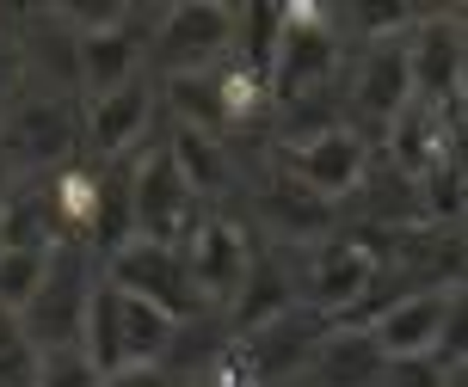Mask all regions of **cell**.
<instances>
[{
	"label": "cell",
	"instance_id": "7a4b0ae2",
	"mask_svg": "<svg viewBox=\"0 0 468 387\" xmlns=\"http://www.w3.org/2000/svg\"><path fill=\"white\" fill-rule=\"evenodd\" d=\"M346 68V37H339V13L327 6H283V44L271 62V99L290 105L303 92L339 87Z\"/></svg>",
	"mask_w": 468,
	"mask_h": 387
},
{
	"label": "cell",
	"instance_id": "52a82bcc",
	"mask_svg": "<svg viewBox=\"0 0 468 387\" xmlns=\"http://www.w3.org/2000/svg\"><path fill=\"white\" fill-rule=\"evenodd\" d=\"M80 130H87V123H74L69 99L56 87H25L13 117L0 123V154L13 160L19 173H31V166H56V173H62Z\"/></svg>",
	"mask_w": 468,
	"mask_h": 387
},
{
	"label": "cell",
	"instance_id": "ba28073f",
	"mask_svg": "<svg viewBox=\"0 0 468 387\" xmlns=\"http://www.w3.org/2000/svg\"><path fill=\"white\" fill-rule=\"evenodd\" d=\"M346 99L357 130H395V117L413 105V62H407V37H382V44H364L357 62L346 74Z\"/></svg>",
	"mask_w": 468,
	"mask_h": 387
},
{
	"label": "cell",
	"instance_id": "484cf974",
	"mask_svg": "<svg viewBox=\"0 0 468 387\" xmlns=\"http://www.w3.org/2000/svg\"><path fill=\"white\" fill-rule=\"evenodd\" d=\"M25 99V62H19V49H6L0 44V123L13 117V105Z\"/></svg>",
	"mask_w": 468,
	"mask_h": 387
},
{
	"label": "cell",
	"instance_id": "d6986e66",
	"mask_svg": "<svg viewBox=\"0 0 468 387\" xmlns=\"http://www.w3.org/2000/svg\"><path fill=\"white\" fill-rule=\"evenodd\" d=\"M265 215H271L283 234H296V240H308V234H314V240H327L321 228H327L333 204H321L308 184H296L290 173H283V179H271V191H265Z\"/></svg>",
	"mask_w": 468,
	"mask_h": 387
},
{
	"label": "cell",
	"instance_id": "ffe728a7",
	"mask_svg": "<svg viewBox=\"0 0 468 387\" xmlns=\"http://www.w3.org/2000/svg\"><path fill=\"white\" fill-rule=\"evenodd\" d=\"M49 258L56 252H31V246H0V308L6 314H25L37 289H44L49 277Z\"/></svg>",
	"mask_w": 468,
	"mask_h": 387
},
{
	"label": "cell",
	"instance_id": "d6a6232c",
	"mask_svg": "<svg viewBox=\"0 0 468 387\" xmlns=\"http://www.w3.org/2000/svg\"><path fill=\"white\" fill-rule=\"evenodd\" d=\"M240 387H247V382H240Z\"/></svg>",
	"mask_w": 468,
	"mask_h": 387
},
{
	"label": "cell",
	"instance_id": "9a60e30c",
	"mask_svg": "<svg viewBox=\"0 0 468 387\" xmlns=\"http://www.w3.org/2000/svg\"><path fill=\"white\" fill-rule=\"evenodd\" d=\"M142 49H148V37L130 31V25L99 31V37H74V80H80V92H87V105L136 80L142 74Z\"/></svg>",
	"mask_w": 468,
	"mask_h": 387
},
{
	"label": "cell",
	"instance_id": "1f68e13d",
	"mask_svg": "<svg viewBox=\"0 0 468 387\" xmlns=\"http://www.w3.org/2000/svg\"><path fill=\"white\" fill-rule=\"evenodd\" d=\"M296 387H308V382H296Z\"/></svg>",
	"mask_w": 468,
	"mask_h": 387
},
{
	"label": "cell",
	"instance_id": "cb8c5ba5",
	"mask_svg": "<svg viewBox=\"0 0 468 387\" xmlns=\"http://www.w3.org/2000/svg\"><path fill=\"white\" fill-rule=\"evenodd\" d=\"M438 363L456 369L468 363V283L450 289V314H444V344H438Z\"/></svg>",
	"mask_w": 468,
	"mask_h": 387
},
{
	"label": "cell",
	"instance_id": "4dcf8cb0",
	"mask_svg": "<svg viewBox=\"0 0 468 387\" xmlns=\"http://www.w3.org/2000/svg\"><path fill=\"white\" fill-rule=\"evenodd\" d=\"M463 283H468V252H463Z\"/></svg>",
	"mask_w": 468,
	"mask_h": 387
},
{
	"label": "cell",
	"instance_id": "6da1fadb",
	"mask_svg": "<svg viewBox=\"0 0 468 387\" xmlns=\"http://www.w3.org/2000/svg\"><path fill=\"white\" fill-rule=\"evenodd\" d=\"M173 339H179L173 314H161L154 301L130 296V289H117L112 277H99L93 301H87V326H80V350L99 363V375L166 363Z\"/></svg>",
	"mask_w": 468,
	"mask_h": 387
},
{
	"label": "cell",
	"instance_id": "2e32d148",
	"mask_svg": "<svg viewBox=\"0 0 468 387\" xmlns=\"http://www.w3.org/2000/svg\"><path fill=\"white\" fill-rule=\"evenodd\" d=\"M382 369L388 357L370 326H333L308 363V387H382Z\"/></svg>",
	"mask_w": 468,
	"mask_h": 387
},
{
	"label": "cell",
	"instance_id": "277c9868",
	"mask_svg": "<svg viewBox=\"0 0 468 387\" xmlns=\"http://www.w3.org/2000/svg\"><path fill=\"white\" fill-rule=\"evenodd\" d=\"M234 31H240V13L234 6H216V0H179L154 19V62L161 74H216L234 56Z\"/></svg>",
	"mask_w": 468,
	"mask_h": 387
},
{
	"label": "cell",
	"instance_id": "5b68a950",
	"mask_svg": "<svg viewBox=\"0 0 468 387\" xmlns=\"http://www.w3.org/2000/svg\"><path fill=\"white\" fill-rule=\"evenodd\" d=\"M105 277H112L117 289H130V296L154 301L161 314H173L179 326L210 314V301L197 289V277L186 265V246H161V240H130V246H117L105 258Z\"/></svg>",
	"mask_w": 468,
	"mask_h": 387
},
{
	"label": "cell",
	"instance_id": "83f0119b",
	"mask_svg": "<svg viewBox=\"0 0 468 387\" xmlns=\"http://www.w3.org/2000/svg\"><path fill=\"white\" fill-rule=\"evenodd\" d=\"M19 184H25V173L0 154V222H6V209H13V197H19Z\"/></svg>",
	"mask_w": 468,
	"mask_h": 387
},
{
	"label": "cell",
	"instance_id": "5bb4252c",
	"mask_svg": "<svg viewBox=\"0 0 468 387\" xmlns=\"http://www.w3.org/2000/svg\"><path fill=\"white\" fill-rule=\"evenodd\" d=\"M148 130H154V80L148 74H136L130 87H117V92H105V99L87 105V141L112 166L130 160V148H142Z\"/></svg>",
	"mask_w": 468,
	"mask_h": 387
},
{
	"label": "cell",
	"instance_id": "d4e9b609",
	"mask_svg": "<svg viewBox=\"0 0 468 387\" xmlns=\"http://www.w3.org/2000/svg\"><path fill=\"white\" fill-rule=\"evenodd\" d=\"M382 387H450V369L438 357H400L382 369Z\"/></svg>",
	"mask_w": 468,
	"mask_h": 387
},
{
	"label": "cell",
	"instance_id": "e0dca14e",
	"mask_svg": "<svg viewBox=\"0 0 468 387\" xmlns=\"http://www.w3.org/2000/svg\"><path fill=\"white\" fill-rule=\"evenodd\" d=\"M382 141H388V166H395V173L425 179L431 166H444V111H431V105H407Z\"/></svg>",
	"mask_w": 468,
	"mask_h": 387
},
{
	"label": "cell",
	"instance_id": "4fadbf2b",
	"mask_svg": "<svg viewBox=\"0 0 468 387\" xmlns=\"http://www.w3.org/2000/svg\"><path fill=\"white\" fill-rule=\"evenodd\" d=\"M407 62H413V105L444 111L450 99H463V37L450 13H425L407 31Z\"/></svg>",
	"mask_w": 468,
	"mask_h": 387
},
{
	"label": "cell",
	"instance_id": "9c48e42d",
	"mask_svg": "<svg viewBox=\"0 0 468 387\" xmlns=\"http://www.w3.org/2000/svg\"><path fill=\"white\" fill-rule=\"evenodd\" d=\"M283 173L296 184H308L321 204H346L351 191L370 184V136L357 123H339L327 136H308L283 148Z\"/></svg>",
	"mask_w": 468,
	"mask_h": 387
},
{
	"label": "cell",
	"instance_id": "30bf717a",
	"mask_svg": "<svg viewBox=\"0 0 468 387\" xmlns=\"http://www.w3.org/2000/svg\"><path fill=\"white\" fill-rule=\"evenodd\" d=\"M93 289H99V277H87V246H56L37 301L19 314L25 332L37 339V350L80 344V326H87V301H93Z\"/></svg>",
	"mask_w": 468,
	"mask_h": 387
},
{
	"label": "cell",
	"instance_id": "8fae6325",
	"mask_svg": "<svg viewBox=\"0 0 468 387\" xmlns=\"http://www.w3.org/2000/svg\"><path fill=\"white\" fill-rule=\"evenodd\" d=\"M186 265H191V277H197V289H204L210 308H234L240 289H247V277H253V265H259V252H253L240 222L204 215V228L186 240Z\"/></svg>",
	"mask_w": 468,
	"mask_h": 387
},
{
	"label": "cell",
	"instance_id": "7402d4cb",
	"mask_svg": "<svg viewBox=\"0 0 468 387\" xmlns=\"http://www.w3.org/2000/svg\"><path fill=\"white\" fill-rule=\"evenodd\" d=\"M420 215L431 228H444V222H468V179L456 166H431L420 179Z\"/></svg>",
	"mask_w": 468,
	"mask_h": 387
},
{
	"label": "cell",
	"instance_id": "ac0fdd59",
	"mask_svg": "<svg viewBox=\"0 0 468 387\" xmlns=\"http://www.w3.org/2000/svg\"><path fill=\"white\" fill-rule=\"evenodd\" d=\"M166 154L179 160V173L191 179L197 197H222L229 191V154H222V136H204V130H179L173 123V141H166Z\"/></svg>",
	"mask_w": 468,
	"mask_h": 387
},
{
	"label": "cell",
	"instance_id": "8992f818",
	"mask_svg": "<svg viewBox=\"0 0 468 387\" xmlns=\"http://www.w3.org/2000/svg\"><path fill=\"white\" fill-rule=\"evenodd\" d=\"M130 209H136V240H161V246H186L191 234L204 228V215H210L166 148L136 160V173H130Z\"/></svg>",
	"mask_w": 468,
	"mask_h": 387
},
{
	"label": "cell",
	"instance_id": "f546056e",
	"mask_svg": "<svg viewBox=\"0 0 468 387\" xmlns=\"http://www.w3.org/2000/svg\"><path fill=\"white\" fill-rule=\"evenodd\" d=\"M186 387H222V375H204V382H186Z\"/></svg>",
	"mask_w": 468,
	"mask_h": 387
},
{
	"label": "cell",
	"instance_id": "3957f363",
	"mask_svg": "<svg viewBox=\"0 0 468 387\" xmlns=\"http://www.w3.org/2000/svg\"><path fill=\"white\" fill-rule=\"evenodd\" d=\"M376 277H382V252L364 234H327L303 258V301L314 314H327L333 326H351L357 308L370 301Z\"/></svg>",
	"mask_w": 468,
	"mask_h": 387
},
{
	"label": "cell",
	"instance_id": "603a6c76",
	"mask_svg": "<svg viewBox=\"0 0 468 387\" xmlns=\"http://www.w3.org/2000/svg\"><path fill=\"white\" fill-rule=\"evenodd\" d=\"M37 387H105V375H99V363L80 344H62V350H44Z\"/></svg>",
	"mask_w": 468,
	"mask_h": 387
},
{
	"label": "cell",
	"instance_id": "f1b7e54d",
	"mask_svg": "<svg viewBox=\"0 0 468 387\" xmlns=\"http://www.w3.org/2000/svg\"><path fill=\"white\" fill-rule=\"evenodd\" d=\"M450 387H468V363H456V369H450Z\"/></svg>",
	"mask_w": 468,
	"mask_h": 387
},
{
	"label": "cell",
	"instance_id": "7c38bea8",
	"mask_svg": "<svg viewBox=\"0 0 468 387\" xmlns=\"http://www.w3.org/2000/svg\"><path fill=\"white\" fill-rule=\"evenodd\" d=\"M450 289H456V283H420V289H407L395 308H382V314L370 319V332H376V344H382L388 363H400V357H438Z\"/></svg>",
	"mask_w": 468,
	"mask_h": 387
},
{
	"label": "cell",
	"instance_id": "4316f807",
	"mask_svg": "<svg viewBox=\"0 0 468 387\" xmlns=\"http://www.w3.org/2000/svg\"><path fill=\"white\" fill-rule=\"evenodd\" d=\"M105 387H186V382L166 363H148V369H117V375H105Z\"/></svg>",
	"mask_w": 468,
	"mask_h": 387
},
{
	"label": "cell",
	"instance_id": "44dd1931",
	"mask_svg": "<svg viewBox=\"0 0 468 387\" xmlns=\"http://www.w3.org/2000/svg\"><path fill=\"white\" fill-rule=\"evenodd\" d=\"M37 369H44V350L25 332L19 314L0 308V387H37Z\"/></svg>",
	"mask_w": 468,
	"mask_h": 387
}]
</instances>
